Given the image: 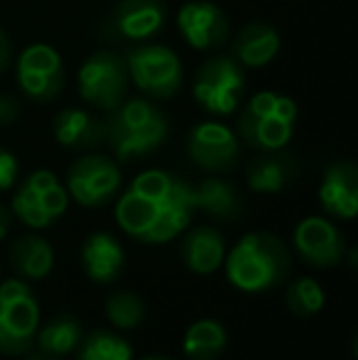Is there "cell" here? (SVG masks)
<instances>
[{
	"label": "cell",
	"instance_id": "cell-1",
	"mask_svg": "<svg viewBox=\"0 0 358 360\" xmlns=\"http://www.w3.org/2000/svg\"><path fill=\"white\" fill-rule=\"evenodd\" d=\"M194 214V186L165 169L138 174L115 204V221L143 243H167L179 236Z\"/></svg>",
	"mask_w": 358,
	"mask_h": 360
},
{
	"label": "cell",
	"instance_id": "cell-2",
	"mask_svg": "<svg viewBox=\"0 0 358 360\" xmlns=\"http://www.w3.org/2000/svg\"><path fill=\"white\" fill-rule=\"evenodd\" d=\"M106 140L120 162L153 155L170 135V120L153 101L130 98L108 110Z\"/></svg>",
	"mask_w": 358,
	"mask_h": 360
},
{
	"label": "cell",
	"instance_id": "cell-3",
	"mask_svg": "<svg viewBox=\"0 0 358 360\" xmlns=\"http://www.w3.org/2000/svg\"><path fill=\"white\" fill-rule=\"evenodd\" d=\"M290 265V252L280 238L272 233H248L231 250L226 275L231 285L243 292H265L285 280Z\"/></svg>",
	"mask_w": 358,
	"mask_h": 360
},
{
	"label": "cell",
	"instance_id": "cell-4",
	"mask_svg": "<svg viewBox=\"0 0 358 360\" xmlns=\"http://www.w3.org/2000/svg\"><path fill=\"white\" fill-rule=\"evenodd\" d=\"M297 103L277 91H260L238 115V135L255 150H282L295 135Z\"/></svg>",
	"mask_w": 358,
	"mask_h": 360
},
{
	"label": "cell",
	"instance_id": "cell-5",
	"mask_svg": "<svg viewBox=\"0 0 358 360\" xmlns=\"http://www.w3.org/2000/svg\"><path fill=\"white\" fill-rule=\"evenodd\" d=\"M125 67L130 81L150 98H174L184 84V69L177 52L165 44H135L125 54Z\"/></svg>",
	"mask_w": 358,
	"mask_h": 360
},
{
	"label": "cell",
	"instance_id": "cell-6",
	"mask_svg": "<svg viewBox=\"0 0 358 360\" xmlns=\"http://www.w3.org/2000/svg\"><path fill=\"white\" fill-rule=\"evenodd\" d=\"M39 326V304L25 280L0 285V353L23 356L32 348Z\"/></svg>",
	"mask_w": 358,
	"mask_h": 360
},
{
	"label": "cell",
	"instance_id": "cell-7",
	"mask_svg": "<svg viewBox=\"0 0 358 360\" xmlns=\"http://www.w3.org/2000/svg\"><path fill=\"white\" fill-rule=\"evenodd\" d=\"M245 91L243 67L231 54L204 62L191 81L194 101L211 115H234Z\"/></svg>",
	"mask_w": 358,
	"mask_h": 360
},
{
	"label": "cell",
	"instance_id": "cell-8",
	"mask_svg": "<svg viewBox=\"0 0 358 360\" xmlns=\"http://www.w3.org/2000/svg\"><path fill=\"white\" fill-rule=\"evenodd\" d=\"M79 96L98 110H113L125 101L130 86L128 67L120 54L110 49L94 52L79 69Z\"/></svg>",
	"mask_w": 358,
	"mask_h": 360
},
{
	"label": "cell",
	"instance_id": "cell-9",
	"mask_svg": "<svg viewBox=\"0 0 358 360\" xmlns=\"http://www.w3.org/2000/svg\"><path fill=\"white\" fill-rule=\"evenodd\" d=\"M69 194L54 172L37 169L13 196V214L30 228H47L67 211Z\"/></svg>",
	"mask_w": 358,
	"mask_h": 360
},
{
	"label": "cell",
	"instance_id": "cell-10",
	"mask_svg": "<svg viewBox=\"0 0 358 360\" xmlns=\"http://www.w3.org/2000/svg\"><path fill=\"white\" fill-rule=\"evenodd\" d=\"M18 86L34 103H49L67 86V69H64L62 54L52 44H30L15 64Z\"/></svg>",
	"mask_w": 358,
	"mask_h": 360
},
{
	"label": "cell",
	"instance_id": "cell-11",
	"mask_svg": "<svg viewBox=\"0 0 358 360\" xmlns=\"http://www.w3.org/2000/svg\"><path fill=\"white\" fill-rule=\"evenodd\" d=\"M123 174L115 160L106 155H84L67 172V194L89 209L108 204L118 194Z\"/></svg>",
	"mask_w": 358,
	"mask_h": 360
},
{
	"label": "cell",
	"instance_id": "cell-12",
	"mask_svg": "<svg viewBox=\"0 0 358 360\" xmlns=\"http://www.w3.org/2000/svg\"><path fill=\"white\" fill-rule=\"evenodd\" d=\"M167 25L165 0H118L106 22V34L118 42H153Z\"/></svg>",
	"mask_w": 358,
	"mask_h": 360
},
{
	"label": "cell",
	"instance_id": "cell-13",
	"mask_svg": "<svg viewBox=\"0 0 358 360\" xmlns=\"http://www.w3.org/2000/svg\"><path fill=\"white\" fill-rule=\"evenodd\" d=\"M177 27L191 49L211 52L229 39L231 25L226 13L211 0H189L177 15Z\"/></svg>",
	"mask_w": 358,
	"mask_h": 360
},
{
	"label": "cell",
	"instance_id": "cell-14",
	"mask_svg": "<svg viewBox=\"0 0 358 360\" xmlns=\"http://www.w3.org/2000/svg\"><path fill=\"white\" fill-rule=\"evenodd\" d=\"M186 150L194 165L206 172H226L238 160V135L224 123H199L186 138Z\"/></svg>",
	"mask_w": 358,
	"mask_h": 360
},
{
	"label": "cell",
	"instance_id": "cell-15",
	"mask_svg": "<svg viewBox=\"0 0 358 360\" xmlns=\"http://www.w3.org/2000/svg\"><path fill=\"white\" fill-rule=\"evenodd\" d=\"M295 248L300 257L312 267H334L344 257V236L331 221L319 216H309L295 228Z\"/></svg>",
	"mask_w": 358,
	"mask_h": 360
},
{
	"label": "cell",
	"instance_id": "cell-16",
	"mask_svg": "<svg viewBox=\"0 0 358 360\" xmlns=\"http://www.w3.org/2000/svg\"><path fill=\"white\" fill-rule=\"evenodd\" d=\"M319 201L341 221H351L358 214V169L354 162H336L326 169Z\"/></svg>",
	"mask_w": 358,
	"mask_h": 360
},
{
	"label": "cell",
	"instance_id": "cell-17",
	"mask_svg": "<svg viewBox=\"0 0 358 360\" xmlns=\"http://www.w3.org/2000/svg\"><path fill=\"white\" fill-rule=\"evenodd\" d=\"M280 32L272 27L270 22H245L238 30L234 39V47H231V57L241 64V67L248 69H258V67H268L272 59L280 52Z\"/></svg>",
	"mask_w": 358,
	"mask_h": 360
},
{
	"label": "cell",
	"instance_id": "cell-18",
	"mask_svg": "<svg viewBox=\"0 0 358 360\" xmlns=\"http://www.w3.org/2000/svg\"><path fill=\"white\" fill-rule=\"evenodd\" d=\"M82 260L91 280L110 285L123 275L125 252L110 233H91L82 245Z\"/></svg>",
	"mask_w": 358,
	"mask_h": 360
},
{
	"label": "cell",
	"instance_id": "cell-19",
	"mask_svg": "<svg viewBox=\"0 0 358 360\" xmlns=\"http://www.w3.org/2000/svg\"><path fill=\"white\" fill-rule=\"evenodd\" d=\"M54 138L69 150H89L106 140V123L84 108H64L54 115Z\"/></svg>",
	"mask_w": 358,
	"mask_h": 360
},
{
	"label": "cell",
	"instance_id": "cell-20",
	"mask_svg": "<svg viewBox=\"0 0 358 360\" xmlns=\"http://www.w3.org/2000/svg\"><path fill=\"white\" fill-rule=\"evenodd\" d=\"M184 265L196 275H211L221 267L226 257V243L216 228L201 226L184 236L179 250Z\"/></svg>",
	"mask_w": 358,
	"mask_h": 360
},
{
	"label": "cell",
	"instance_id": "cell-21",
	"mask_svg": "<svg viewBox=\"0 0 358 360\" xmlns=\"http://www.w3.org/2000/svg\"><path fill=\"white\" fill-rule=\"evenodd\" d=\"M297 174V165L292 157L280 155V150L265 152L255 157L248 167V186L260 194H277L282 191Z\"/></svg>",
	"mask_w": 358,
	"mask_h": 360
},
{
	"label": "cell",
	"instance_id": "cell-22",
	"mask_svg": "<svg viewBox=\"0 0 358 360\" xmlns=\"http://www.w3.org/2000/svg\"><path fill=\"white\" fill-rule=\"evenodd\" d=\"M10 265L25 280H42L54 265V252L44 238L23 236L10 248Z\"/></svg>",
	"mask_w": 358,
	"mask_h": 360
},
{
	"label": "cell",
	"instance_id": "cell-23",
	"mask_svg": "<svg viewBox=\"0 0 358 360\" xmlns=\"http://www.w3.org/2000/svg\"><path fill=\"white\" fill-rule=\"evenodd\" d=\"M194 209L206 211L209 216L221 218V221H234L243 209V199L234 184L209 176L199 186H194Z\"/></svg>",
	"mask_w": 358,
	"mask_h": 360
},
{
	"label": "cell",
	"instance_id": "cell-24",
	"mask_svg": "<svg viewBox=\"0 0 358 360\" xmlns=\"http://www.w3.org/2000/svg\"><path fill=\"white\" fill-rule=\"evenodd\" d=\"M226 351V328L214 319L194 321L184 333L186 360H219Z\"/></svg>",
	"mask_w": 358,
	"mask_h": 360
},
{
	"label": "cell",
	"instance_id": "cell-25",
	"mask_svg": "<svg viewBox=\"0 0 358 360\" xmlns=\"http://www.w3.org/2000/svg\"><path fill=\"white\" fill-rule=\"evenodd\" d=\"M34 338H37V346L42 353L64 356V353H72L74 348H79L84 338V328L79 319L69 316V314H59Z\"/></svg>",
	"mask_w": 358,
	"mask_h": 360
},
{
	"label": "cell",
	"instance_id": "cell-26",
	"mask_svg": "<svg viewBox=\"0 0 358 360\" xmlns=\"http://www.w3.org/2000/svg\"><path fill=\"white\" fill-rule=\"evenodd\" d=\"M79 346V360H133L130 343L110 331L89 333Z\"/></svg>",
	"mask_w": 358,
	"mask_h": 360
},
{
	"label": "cell",
	"instance_id": "cell-27",
	"mask_svg": "<svg viewBox=\"0 0 358 360\" xmlns=\"http://www.w3.org/2000/svg\"><path fill=\"white\" fill-rule=\"evenodd\" d=\"M106 311H108V319L123 331H133L143 323L145 319V304L143 299L135 292H128V289H118L115 294H110L108 304H106Z\"/></svg>",
	"mask_w": 358,
	"mask_h": 360
},
{
	"label": "cell",
	"instance_id": "cell-28",
	"mask_svg": "<svg viewBox=\"0 0 358 360\" xmlns=\"http://www.w3.org/2000/svg\"><path fill=\"white\" fill-rule=\"evenodd\" d=\"M285 302L295 316H312L324 307V289L312 277H300L287 287Z\"/></svg>",
	"mask_w": 358,
	"mask_h": 360
},
{
	"label": "cell",
	"instance_id": "cell-29",
	"mask_svg": "<svg viewBox=\"0 0 358 360\" xmlns=\"http://www.w3.org/2000/svg\"><path fill=\"white\" fill-rule=\"evenodd\" d=\"M18 169H20V165H18V160H15L13 152L0 147V191L10 189V186L15 184Z\"/></svg>",
	"mask_w": 358,
	"mask_h": 360
},
{
	"label": "cell",
	"instance_id": "cell-30",
	"mask_svg": "<svg viewBox=\"0 0 358 360\" xmlns=\"http://www.w3.org/2000/svg\"><path fill=\"white\" fill-rule=\"evenodd\" d=\"M20 101L10 94H0V125H13L20 118Z\"/></svg>",
	"mask_w": 358,
	"mask_h": 360
},
{
	"label": "cell",
	"instance_id": "cell-31",
	"mask_svg": "<svg viewBox=\"0 0 358 360\" xmlns=\"http://www.w3.org/2000/svg\"><path fill=\"white\" fill-rule=\"evenodd\" d=\"M10 62H13V44H10V37L5 34V30L0 27V74L8 72Z\"/></svg>",
	"mask_w": 358,
	"mask_h": 360
},
{
	"label": "cell",
	"instance_id": "cell-32",
	"mask_svg": "<svg viewBox=\"0 0 358 360\" xmlns=\"http://www.w3.org/2000/svg\"><path fill=\"white\" fill-rule=\"evenodd\" d=\"M10 211L5 209V206H0V240H3L5 236H8V231H10Z\"/></svg>",
	"mask_w": 358,
	"mask_h": 360
},
{
	"label": "cell",
	"instance_id": "cell-33",
	"mask_svg": "<svg viewBox=\"0 0 358 360\" xmlns=\"http://www.w3.org/2000/svg\"><path fill=\"white\" fill-rule=\"evenodd\" d=\"M27 360H57V356H49V353H42V351H39L37 356H30Z\"/></svg>",
	"mask_w": 358,
	"mask_h": 360
},
{
	"label": "cell",
	"instance_id": "cell-34",
	"mask_svg": "<svg viewBox=\"0 0 358 360\" xmlns=\"http://www.w3.org/2000/svg\"><path fill=\"white\" fill-rule=\"evenodd\" d=\"M143 360H174V358H167V356H148V358H143Z\"/></svg>",
	"mask_w": 358,
	"mask_h": 360
}]
</instances>
